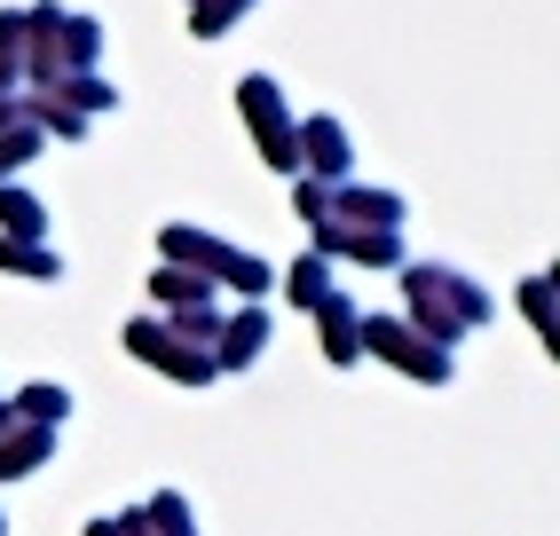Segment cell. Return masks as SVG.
<instances>
[{
  "mask_svg": "<svg viewBox=\"0 0 560 536\" xmlns=\"http://www.w3.org/2000/svg\"><path fill=\"white\" fill-rule=\"evenodd\" d=\"M0 213H9V229H40V206L32 198H0Z\"/></svg>",
  "mask_w": 560,
  "mask_h": 536,
  "instance_id": "obj_1",
  "label": "cell"
}]
</instances>
